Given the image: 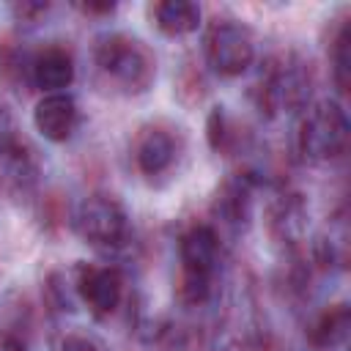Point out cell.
I'll use <instances>...</instances> for the list:
<instances>
[{
    "instance_id": "18",
    "label": "cell",
    "mask_w": 351,
    "mask_h": 351,
    "mask_svg": "<svg viewBox=\"0 0 351 351\" xmlns=\"http://www.w3.org/2000/svg\"><path fill=\"white\" fill-rule=\"evenodd\" d=\"M58 351H107V346L101 337H96L88 329H71L60 337Z\"/></svg>"
},
{
    "instance_id": "14",
    "label": "cell",
    "mask_w": 351,
    "mask_h": 351,
    "mask_svg": "<svg viewBox=\"0 0 351 351\" xmlns=\"http://www.w3.org/2000/svg\"><path fill=\"white\" fill-rule=\"evenodd\" d=\"M148 19L167 38H186L203 27V11L192 0H156L148 5Z\"/></svg>"
},
{
    "instance_id": "9",
    "label": "cell",
    "mask_w": 351,
    "mask_h": 351,
    "mask_svg": "<svg viewBox=\"0 0 351 351\" xmlns=\"http://www.w3.org/2000/svg\"><path fill=\"white\" fill-rule=\"evenodd\" d=\"M0 167L19 189H30L38 181V159L30 143L22 137L16 115L0 101Z\"/></svg>"
},
{
    "instance_id": "8",
    "label": "cell",
    "mask_w": 351,
    "mask_h": 351,
    "mask_svg": "<svg viewBox=\"0 0 351 351\" xmlns=\"http://www.w3.org/2000/svg\"><path fill=\"white\" fill-rule=\"evenodd\" d=\"M77 302L93 318H110L123 302V271L112 263H80L71 277Z\"/></svg>"
},
{
    "instance_id": "20",
    "label": "cell",
    "mask_w": 351,
    "mask_h": 351,
    "mask_svg": "<svg viewBox=\"0 0 351 351\" xmlns=\"http://www.w3.org/2000/svg\"><path fill=\"white\" fill-rule=\"evenodd\" d=\"M71 8L82 16L104 19V16H112L118 11V3H112V0H88V3H71Z\"/></svg>"
},
{
    "instance_id": "10",
    "label": "cell",
    "mask_w": 351,
    "mask_h": 351,
    "mask_svg": "<svg viewBox=\"0 0 351 351\" xmlns=\"http://www.w3.org/2000/svg\"><path fill=\"white\" fill-rule=\"evenodd\" d=\"M255 186H258V178L247 170L241 173H233L228 176L217 192H214V200H211V217L222 225V228H230V230H244L252 219V203H255ZM211 222V225H217Z\"/></svg>"
},
{
    "instance_id": "5",
    "label": "cell",
    "mask_w": 351,
    "mask_h": 351,
    "mask_svg": "<svg viewBox=\"0 0 351 351\" xmlns=\"http://www.w3.org/2000/svg\"><path fill=\"white\" fill-rule=\"evenodd\" d=\"M203 66L219 80H239L258 60V41L252 27L230 14H217L203 27L200 41Z\"/></svg>"
},
{
    "instance_id": "7",
    "label": "cell",
    "mask_w": 351,
    "mask_h": 351,
    "mask_svg": "<svg viewBox=\"0 0 351 351\" xmlns=\"http://www.w3.org/2000/svg\"><path fill=\"white\" fill-rule=\"evenodd\" d=\"M184 154L181 132L167 121H148L134 132L132 140V167L148 184L167 178Z\"/></svg>"
},
{
    "instance_id": "2",
    "label": "cell",
    "mask_w": 351,
    "mask_h": 351,
    "mask_svg": "<svg viewBox=\"0 0 351 351\" xmlns=\"http://www.w3.org/2000/svg\"><path fill=\"white\" fill-rule=\"evenodd\" d=\"M313 69L310 63L288 49L266 58L258 69V77L250 88V99L263 118L299 115L313 101Z\"/></svg>"
},
{
    "instance_id": "19",
    "label": "cell",
    "mask_w": 351,
    "mask_h": 351,
    "mask_svg": "<svg viewBox=\"0 0 351 351\" xmlns=\"http://www.w3.org/2000/svg\"><path fill=\"white\" fill-rule=\"evenodd\" d=\"M8 11H11V16H14L19 25H38V22L52 11V3H41V0H19V3H11Z\"/></svg>"
},
{
    "instance_id": "3",
    "label": "cell",
    "mask_w": 351,
    "mask_h": 351,
    "mask_svg": "<svg viewBox=\"0 0 351 351\" xmlns=\"http://www.w3.org/2000/svg\"><path fill=\"white\" fill-rule=\"evenodd\" d=\"M178 302L200 307L214 296L222 263V233L211 222H192L178 233Z\"/></svg>"
},
{
    "instance_id": "6",
    "label": "cell",
    "mask_w": 351,
    "mask_h": 351,
    "mask_svg": "<svg viewBox=\"0 0 351 351\" xmlns=\"http://www.w3.org/2000/svg\"><path fill=\"white\" fill-rule=\"evenodd\" d=\"M74 233L93 250L104 255H115L132 244V217L126 206L107 192H90L85 195L71 214Z\"/></svg>"
},
{
    "instance_id": "15",
    "label": "cell",
    "mask_w": 351,
    "mask_h": 351,
    "mask_svg": "<svg viewBox=\"0 0 351 351\" xmlns=\"http://www.w3.org/2000/svg\"><path fill=\"white\" fill-rule=\"evenodd\" d=\"M351 329V310L346 302L324 307L307 326V343L315 351H335L346 343Z\"/></svg>"
},
{
    "instance_id": "1",
    "label": "cell",
    "mask_w": 351,
    "mask_h": 351,
    "mask_svg": "<svg viewBox=\"0 0 351 351\" xmlns=\"http://www.w3.org/2000/svg\"><path fill=\"white\" fill-rule=\"evenodd\" d=\"M90 60L99 80L123 96H143L156 80V55L126 30H104L90 44Z\"/></svg>"
},
{
    "instance_id": "21",
    "label": "cell",
    "mask_w": 351,
    "mask_h": 351,
    "mask_svg": "<svg viewBox=\"0 0 351 351\" xmlns=\"http://www.w3.org/2000/svg\"><path fill=\"white\" fill-rule=\"evenodd\" d=\"M0 351H27V343L22 335L5 329V332H0Z\"/></svg>"
},
{
    "instance_id": "17",
    "label": "cell",
    "mask_w": 351,
    "mask_h": 351,
    "mask_svg": "<svg viewBox=\"0 0 351 351\" xmlns=\"http://www.w3.org/2000/svg\"><path fill=\"white\" fill-rule=\"evenodd\" d=\"M206 140L214 154H233L239 145H244V137L236 126V121L228 115L225 107H214L206 118Z\"/></svg>"
},
{
    "instance_id": "4",
    "label": "cell",
    "mask_w": 351,
    "mask_h": 351,
    "mask_svg": "<svg viewBox=\"0 0 351 351\" xmlns=\"http://www.w3.org/2000/svg\"><path fill=\"white\" fill-rule=\"evenodd\" d=\"M351 121L346 104L335 96L313 99L299 115L293 129V151L304 165H329L348 148Z\"/></svg>"
},
{
    "instance_id": "11",
    "label": "cell",
    "mask_w": 351,
    "mask_h": 351,
    "mask_svg": "<svg viewBox=\"0 0 351 351\" xmlns=\"http://www.w3.org/2000/svg\"><path fill=\"white\" fill-rule=\"evenodd\" d=\"M25 74H27V82L41 90V96L44 93H63L71 88V82L77 77V63H74V55L69 47L52 41L27 58Z\"/></svg>"
},
{
    "instance_id": "12",
    "label": "cell",
    "mask_w": 351,
    "mask_h": 351,
    "mask_svg": "<svg viewBox=\"0 0 351 351\" xmlns=\"http://www.w3.org/2000/svg\"><path fill=\"white\" fill-rule=\"evenodd\" d=\"M30 121H33V129L38 132V137H44L52 145H63L74 137V132L80 126V104L69 90L44 93L36 101Z\"/></svg>"
},
{
    "instance_id": "16",
    "label": "cell",
    "mask_w": 351,
    "mask_h": 351,
    "mask_svg": "<svg viewBox=\"0 0 351 351\" xmlns=\"http://www.w3.org/2000/svg\"><path fill=\"white\" fill-rule=\"evenodd\" d=\"M326 58H329V69H332V82L337 88V93H348V82H351V27H348V16L335 19L329 38H326Z\"/></svg>"
},
{
    "instance_id": "13",
    "label": "cell",
    "mask_w": 351,
    "mask_h": 351,
    "mask_svg": "<svg viewBox=\"0 0 351 351\" xmlns=\"http://www.w3.org/2000/svg\"><path fill=\"white\" fill-rule=\"evenodd\" d=\"M307 230V206L299 192H282L277 200L269 206V233L271 239L285 247L296 250L304 241Z\"/></svg>"
}]
</instances>
